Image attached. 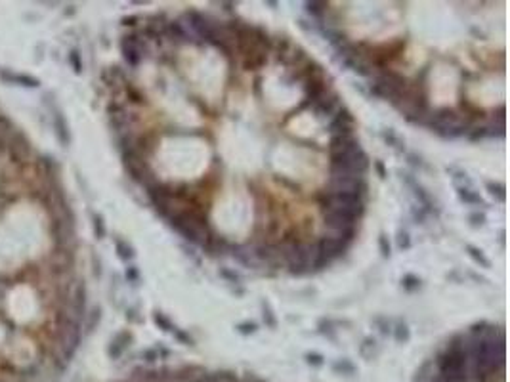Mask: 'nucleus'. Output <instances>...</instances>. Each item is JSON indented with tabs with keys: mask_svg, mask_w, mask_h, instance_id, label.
<instances>
[{
	"mask_svg": "<svg viewBox=\"0 0 510 382\" xmlns=\"http://www.w3.org/2000/svg\"><path fill=\"white\" fill-rule=\"evenodd\" d=\"M170 224L176 231H180L191 243L204 245L210 241V231L206 222L195 212H174L170 214Z\"/></svg>",
	"mask_w": 510,
	"mask_h": 382,
	"instance_id": "1",
	"label": "nucleus"
},
{
	"mask_svg": "<svg viewBox=\"0 0 510 382\" xmlns=\"http://www.w3.org/2000/svg\"><path fill=\"white\" fill-rule=\"evenodd\" d=\"M369 170V157L361 149L331 155V176H355L361 178Z\"/></svg>",
	"mask_w": 510,
	"mask_h": 382,
	"instance_id": "2",
	"label": "nucleus"
},
{
	"mask_svg": "<svg viewBox=\"0 0 510 382\" xmlns=\"http://www.w3.org/2000/svg\"><path fill=\"white\" fill-rule=\"evenodd\" d=\"M409 90L407 86V80H405V76H401V75L397 73H392V71H388V73H382L377 78V82L371 86V92L375 94V96H379V98H384V100H390V102L397 103L403 96H405V92Z\"/></svg>",
	"mask_w": 510,
	"mask_h": 382,
	"instance_id": "3",
	"label": "nucleus"
},
{
	"mask_svg": "<svg viewBox=\"0 0 510 382\" xmlns=\"http://www.w3.org/2000/svg\"><path fill=\"white\" fill-rule=\"evenodd\" d=\"M323 218H325V226L329 229H333L336 239H342V241H352L353 235H355V228H357V218L355 216H350L346 212H340V210H329V208H323Z\"/></svg>",
	"mask_w": 510,
	"mask_h": 382,
	"instance_id": "4",
	"label": "nucleus"
},
{
	"mask_svg": "<svg viewBox=\"0 0 510 382\" xmlns=\"http://www.w3.org/2000/svg\"><path fill=\"white\" fill-rule=\"evenodd\" d=\"M321 203H323V208L340 210V212H346V214L355 216V218H359L365 210L363 199L357 197V195H342V193H327L325 191L321 195Z\"/></svg>",
	"mask_w": 510,
	"mask_h": 382,
	"instance_id": "5",
	"label": "nucleus"
},
{
	"mask_svg": "<svg viewBox=\"0 0 510 382\" xmlns=\"http://www.w3.org/2000/svg\"><path fill=\"white\" fill-rule=\"evenodd\" d=\"M367 184L363 178L355 176H331L327 182V193H342V195H357L363 199Z\"/></svg>",
	"mask_w": 510,
	"mask_h": 382,
	"instance_id": "6",
	"label": "nucleus"
},
{
	"mask_svg": "<svg viewBox=\"0 0 510 382\" xmlns=\"http://www.w3.org/2000/svg\"><path fill=\"white\" fill-rule=\"evenodd\" d=\"M317 249H319V267L325 264H329L331 260H335L338 256H342L346 249H348V243L342 241V239H336V237H323L319 243H317Z\"/></svg>",
	"mask_w": 510,
	"mask_h": 382,
	"instance_id": "7",
	"label": "nucleus"
},
{
	"mask_svg": "<svg viewBox=\"0 0 510 382\" xmlns=\"http://www.w3.org/2000/svg\"><path fill=\"white\" fill-rule=\"evenodd\" d=\"M120 48H122V56L124 59L130 63V65H138L142 58L146 56V46H144V40L138 38L136 35H130V37H124L122 42H120Z\"/></svg>",
	"mask_w": 510,
	"mask_h": 382,
	"instance_id": "8",
	"label": "nucleus"
},
{
	"mask_svg": "<svg viewBox=\"0 0 510 382\" xmlns=\"http://www.w3.org/2000/svg\"><path fill=\"white\" fill-rule=\"evenodd\" d=\"M188 17H190L193 31H195L201 38H204V40L210 42V44L216 40V25L208 23V19H206L204 15H201L199 12H190Z\"/></svg>",
	"mask_w": 510,
	"mask_h": 382,
	"instance_id": "9",
	"label": "nucleus"
},
{
	"mask_svg": "<svg viewBox=\"0 0 510 382\" xmlns=\"http://www.w3.org/2000/svg\"><path fill=\"white\" fill-rule=\"evenodd\" d=\"M361 149L357 138L352 132L348 134H333L331 138V155L336 153H348V151H357Z\"/></svg>",
	"mask_w": 510,
	"mask_h": 382,
	"instance_id": "10",
	"label": "nucleus"
},
{
	"mask_svg": "<svg viewBox=\"0 0 510 382\" xmlns=\"http://www.w3.org/2000/svg\"><path fill=\"white\" fill-rule=\"evenodd\" d=\"M352 126H353V117L348 111H338V115H335V120L331 122V132L348 134L352 132Z\"/></svg>",
	"mask_w": 510,
	"mask_h": 382,
	"instance_id": "11",
	"label": "nucleus"
},
{
	"mask_svg": "<svg viewBox=\"0 0 510 382\" xmlns=\"http://www.w3.org/2000/svg\"><path fill=\"white\" fill-rule=\"evenodd\" d=\"M459 195H461V199H463V201H467V203H470V205H481V203H483V201H481V197H478L474 191L467 190V188H461V190H459Z\"/></svg>",
	"mask_w": 510,
	"mask_h": 382,
	"instance_id": "12",
	"label": "nucleus"
},
{
	"mask_svg": "<svg viewBox=\"0 0 510 382\" xmlns=\"http://www.w3.org/2000/svg\"><path fill=\"white\" fill-rule=\"evenodd\" d=\"M467 250H468V254H470V256H472V258H474V260H476V262H478V264H481V266H483V267H489V266H491V264H489V260H487V258H485V256H483V252H481L480 249H476V247H472V245H468V247H467Z\"/></svg>",
	"mask_w": 510,
	"mask_h": 382,
	"instance_id": "13",
	"label": "nucleus"
},
{
	"mask_svg": "<svg viewBox=\"0 0 510 382\" xmlns=\"http://www.w3.org/2000/svg\"><path fill=\"white\" fill-rule=\"evenodd\" d=\"M308 12L314 14L315 17H321L325 14V8H327V2H308L306 4Z\"/></svg>",
	"mask_w": 510,
	"mask_h": 382,
	"instance_id": "14",
	"label": "nucleus"
},
{
	"mask_svg": "<svg viewBox=\"0 0 510 382\" xmlns=\"http://www.w3.org/2000/svg\"><path fill=\"white\" fill-rule=\"evenodd\" d=\"M117 249H118V256H120L122 260H130L132 256H134V250H132L124 241H117Z\"/></svg>",
	"mask_w": 510,
	"mask_h": 382,
	"instance_id": "15",
	"label": "nucleus"
},
{
	"mask_svg": "<svg viewBox=\"0 0 510 382\" xmlns=\"http://www.w3.org/2000/svg\"><path fill=\"white\" fill-rule=\"evenodd\" d=\"M487 190L491 191V195H497L501 201H505V186H501V184H487Z\"/></svg>",
	"mask_w": 510,
	"mask_h": 382,
	"instance_id": "16",
	"label": "nucleus"
},
{
	"mask_svg": "<svg viewBox=\"0 0 510 382\" xmlns=\"http://www.w3.org/2000/svg\"><path fill=\"white\" fill-rule=\"evenodd\" d=\"M155 321H157L164 331H172V329H176V327H172V323H170L162 313H155Z\"/></svg>",
	"mask_w": 510,
	"mask_h": 382,
	"instance_id": "17",
	"label": "nucleus"
},
{
	"mask_svg": "<svg viewBox=\"0 0 510 382\" xmlns=\"http://www.w3.org/2000/svg\"><path fill=\"white\" fill-rule=\"evenodd\" d=\"M395 338L401 342V340H407L409 338V329L405 323H399L397 325V331H395Z\"/></svg>",
	"mask_w": 510,
	"mask_h": 382,
	"instance_id": "18",
	"label": "nucleus"
},
{
	"mask_svg": "<svg viewBox=\"0 0 510 382\" xmlns=\"http://www.w3.org/2000/svg\"><path fill=\"white\" fill-rule=\"evenodd\" d=\"M379 245H380L382 254H384V256H390V245H388V241H386V237H384V235L379 239Z\"/></svg>",
	"mask_w": 510,
	"mask_h": 382,
	"instance_id": "19",
	"label": "nucleus"
},
{
	"mask_svg": "<svg viewBox=\"0 0 510 382\" xmlns=\"http://www.w3.org/2000/svg\"><path fill=\"white\" fill-rule=\"evenodd\" d=\"M419 283H421V281L417 279V277H413V275H407V277L403 279V285H405L407 289H415V287H419Z\"/></svg>",
	"mask_w": 510,
	"mask_h": 382,
	"instance_id": "20",
	"label": "nucleus"
},
{
	"mask_svg": "<svg viewBox=\"0 0 510 382\" xmlns=\"http://www.w3.org/2000/svg\"><path fill=\"white\" fill-rule=\"evenodd\" d=\"M397 241H399V247H401V249H409V245H411L407 233H399V239H397Z\"/></svg>",
	"mask_w": 510,
	"mask_h": 382,
	"instance_id": "21",
	"label": "nucleus"
},
{
	"mask_svg": "<svg viewBox=\"0 0 510 382\" xmlns=\"http://www.w3.org/2000/svg\"><path fill=\"white\" fill-rule=\"evenodd\" d=\"M470 220H474V224H483L485 218H483V214H472V216H470Z\"/></svg>",
	"mask_w": 510,
	"mask_h": 382,
	"instance_id": "22",
	"label": "nucleus"
},
{
	"mask_svg": "<svg viewBox=\"0 0 510 382\" xmlns=\"http://www.w3.org/2000/svg\"><path fill=\"white\" fill-rule=\"evenodd\" d=\"M239 329H241V331H243V333H252V331H254V329H256V327H254V325H252V323H250V325H241V327H239Z\"/></svg>",
	"mask_w": 510,
	"mask_h": 382,
	"instance_id": "23",
	"label": "nucleus"
},
{
	"mask_svg": "<svg viewBox=\"0 0 510 382\" xmlns=\"http://www.w3.org/2000/svg\"><path fill=\"white\" fill-rule=\"evenodd\" d=\"M308 361H310V363H315V365H319L321 357H319V355H308Z\"/></svg>",
	"mask_w": 510,
	"mask_h": 382,
	"instance_id": "24",
	"label": "nucleus"
},
{
	"mask_svg": "<svg viewBox=\"0 0 510 382\" xmlns=\"http://www.w3.org/2000/svg\"><path fill=\"white\" fill-rule=\"evenodd\" d=\"M96 229L100 231V235H103V224H102V218H96Z\"/></svg>",
	"mask_w": 510,
	"mask_h": 382,
	"instance_id": "25",
	"label": "nucleus"
},
{
	"mask_svg": "<svg viewBox=\"0 0 510 382\" xmlns=\"http://www.w3.org/2000/svg\"><path fill=\"white\" fill-rule=\"evenodd\" d=\"M377 168H379L380 176H382V178L386 176V172H384V166H382V162H377Z\"/></svg>",
	"mask_w": 510,
	"mask_h": 382,
	"instance_id": "26",
	"label": "nucleus"
}]
</instances>
